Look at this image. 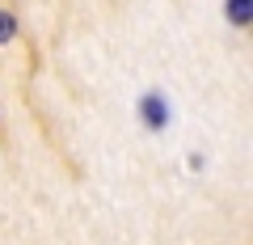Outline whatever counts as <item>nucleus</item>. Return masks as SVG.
<instances>
[{"label":"nucleus","instance_id":"1","mask_svg":"<svg viewBox=\"0 0 253 245\" xmlns=\"http://www.w3.org/2000/svg\"><path fill=\"white\" fill-rule=\"evenodd\" d=\"M135 118H139V127H144L148 136H165V131L173 127V101L165 98L161 89H144L135 98Z\"/></svg>","mask_w":253,"mask_h":245},{"label":"nucleus","instance_id":"2","mask_svg":"<svg viewBox=\"0 0 253 245\" xmlns=\"http://www.w3.org/2000/svg\"><path fill=\"white\" fill-rule=\"evenodd\" d=\"M224 17L232 30H249L253 26V0H224Z\"/></svg>","mask_w":253,"mask_h":245},{"label":"nucleus","instance_id":"3","mask_svg":"<svg viewBox=\"0 0 253 245\" xmlns=\"http://www.w3.org/2000/svg\"><path fill=\"white\" fill-rule=\"evenodd\" d=\"M13 38H17V17H13L9 9H0V47L13 43Z\"/></svg>","mask_w":253,"mask_h":245},{"label":"nucleus","instance_id":"4","mask_svg":"<svg viewBox=\"0 0 253 245\" xmlns=\"http://www.w3.org/2000/svg\"><path fill=\"white\" fill-rule=\"evenodd\" d=\"M190 169H194V173L207 169V152H190Z\"/></svg>","mask_w":253,"mask_h":245}]
</instances>
